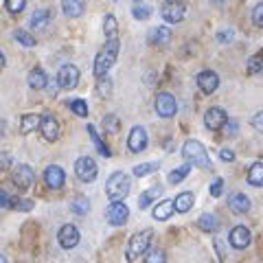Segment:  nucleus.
Returning a JSON list of instances; mask_svg holds the SVG:
<instances>
[{
  "label": "nucleus",
  "instance_id": "nucleus-1",
  "mask_svg": "<svg viewBox=\"0 0 263 263\" xmlns=\"http://www.w3.org/2000/svg\"><path fill=\"white\" fill-rule=\"evenodd\" d=\"M119 48H121L119 37L117 40H105V44H103L101 51L97 53L95 66H92V72H95L97 79L105 77V72H108L114 66V62H117V57H119Z\"/></svg>",
  "mask_w": 263,
  "mask_h": 263
},
{
  "label": "nucleus",
  "instance_id": "nucleus-2",
  "mask_svg": "<svg viewBox=\"0 0 263 263\" xmlns=\"http://www.w3.org/2000/svg\"><path fill=\"white\" fill-rule=\"evenodd\" d=\"M152 239H154V230H152V228H145V230H141V233L132 235L129 241H127V248H125V259H127V261L141 259L143 254L149 250Z\"/></svg>",
  "mask_w": 263,
  "mask_h": 263
},
{
  "label": "nucleus",
  "instance_id": "nucleus-3",
  "mask_svg": "<svg viewBox=\"0 0 263 263\" xmlns=\"http://www.w3.org/2000/svg\"><path fill=\"white\" fill-rule=\"evenodd\" d=\"M105 193L112 202H123V197H127L129 193V178L123 171H114L105 182Z\"/></svg>",
  "mask_w": 263,
  "mask_h": 263
},
{
  "label": "nucleus",
  "instance_id": "nucleus-4",
  "mask_svg": "<svg viewBox=\"0 0 263 263\" xmlns=\"http://www.w3.org/2000/svg\"><path fill=\"white\" fill-rule=\"evenodd\" d=\"M182 156L189 164H195V167H202V169H209L211 167V160H209V154L204 149V145L200 141H186L182 147Z\"/></svg>",
  "mask_w": 263,
  "mask_h": 263
},
{
  "label": "nucleus",
  "instance_id": "nucleus-5",
  "mask_svg": "<svg viewBox=\"0 0 263 263\" xmlns=\"http://www.w3.org/2000/svg\"><path fill=\"white\" fill-rule=\"evenodd\" d=\"M160 13H162V18L167 20L169 24H178V22L184 20L186 7H184L182 0H164Z\"/></svg>",
  "mask_w": 263,
  "mask_h": 263
},
{
  "label": "nucleus",
  "instance_id": "nucleus-6",
  "mask_svg": "<svg viewBox=\"0 0 263 263\" xmlns=\"http://www.w3.org/2000/svg\"><path fill=\"white\" fill-rule=\"evenodd\" d=\"M75 174H77V178L81 180V182H95L97 174H99V167L90 156H81V158L75 162Z\"/></svg>",
  "mask_w": 263,
  "mask_h": 263
},
{
  "label": "nucleus",
  "instance_id": "nucleus-7",
  "mask_svg": "<svg viewBox=\"0 0 263 263\" xmlns=\"http://www.w3.org/2000/svg\"><path fill=\"white\" fill-rule=\"evenodd\" d=\"M156 112H158V117H162V119H171L178 112L176 97L169 92H160L156 97Z\"/></svg>",
  "mask_w": 263,
  "mask_h": 263
},
{
  "label": "nucleus",
  "instance_id": "nucleus-8",
  "mask_svg": "<svg viewBox=\"0 0 263 263\" xmlns=\"http://www.w3.org/2000/svg\"><path fill=\"white\" fill-rule=\"evenodd\" d=\"M13 184L20 189V191H27V189L33 186V182H35V174H33V169L29 167V164H18V167L13 169Z\"/></svg>",
  "mask_w": 263,
  "mask_h": 263
},
{
  "label": "nucleus",
  "instance_id": "nucleus-9",
  "mask_svg": "<svg viewBox=\"0 0 263 263\" xmlns=\"http://www.w3.org/2000/svg\"><path fill=\"white\" fill-rule=\"evenodd\" d=\"M57 84L66 90H72L79 84V68L72 64H64L60 68V72H57Z\"/></svg>",
  "mask_w": 263,
  "mask_h": 263
},
{
  "label": "nucleus",
  "instance_id": "nucleus-10",
  "mask_svg": "<svg viewBox=\"0 0 263 263\" xmlns=\"http://www.w3.org/2000/svg\"><path fill=\"white\" fill-rule=\"evenodd\" d=\"M79 239H81L79 228L72 226V224H64L60 228V233H57V241H60V246H62V248H66V250L75 248V246L79 243Z\"/></svg>",
  "mask_w": 263,
  "mask_h": 263
},
{
  "label": "nucleus",
  "instance_id": "nucleus-11",
  "mask_svg": "<svg viewBox=\"0 0 263 263\" xmlns=\"http://www.w3.org/2000/svg\"><path fill=\"white\" fill-rule=\"evenodd\" d=\"M105 217H108V221L112 226H123L129 217V209L125 202H112L108 211H105Z\"/></svg>",
  "mask_w": 263,
  "mask_h": 263
},
{
  "label": "nucleus",
  "instance_id": "nucleus-12",
  "mask_svg": "<svg viewBox=\"0 0 263 263\" xmlns=\"http://www.w3.org/2000/svg\"><path fill=\"white\" fill-rule=\"evenodd\" d=\"M127 147H129V152H134V154H141L147 149V132L143 125H134L129 129Z\"/></svg>",
  "mask_w": 263,
  "mask_h": 263
},
{
  "label": "nucleus",
  "instance_id": "nucleus-13",
  "mask_svg": "<svg viewBox=\"0 0 263 263\" xmlns=\"http://www.w3.org/2000/svg\"><path fill=\"white\" fill-rule=\"evenodd\" d=\"M204 125H206L209 129H213V132H217V129H221L224 125H228V114H226V110H221V108H209L206 114H204Z\"/></svg>",
  "mask_w": 263,
  "mask_h": 263
},
{
  "label": "nucleus",
  "instance_id": "nucleus-14",
  "mask_svg": "<svg viewBox=\"0 0 263 263\" xmlns=\"http://www.w3.org/2000/svg\"><path fill=\"white\" fill-rule=\"evenodd\" d=\"M44 182H46L48 189H53V191L64 186L66 174H64V169L60 167V164H48L46 171H44Z\"/></svg>",
  "mask_w": 263,
  "mask_h": 263
},
{
  "label": "nucleus",
  "instance_id": "nucleus-15",
  "mask_svg": "<svg viewBox=\"0 0 263 263\" xmlns=\"http://www.w3.org/2000/svg\"><path fill=\"white\" fill-rule=\"evenodd\" d=\"M228 241H230L233 248L243 250V248H248V246H250L252 235H250V230L246 226H235L233 230H230V235H228Z\"/></svg>",
  "mask_w": 263,
  "mask_h": 263
},
{
  "label": "nucleus",
  "instance_id": "nucleus-16",
  "mask_svg": "<svg viewBox=\"0 0 263 263\" xmlns=\"http://www.w3.org/2000/svg\"><path fill=\"white\" fill-rule=\"evenodd\" d=\"M197 86H200L204 95H213L219 88V75L215 70H202L197 75Z\"/></svg>",
  "mask_w": 263,
  "mask_h": 263
},
{
  "label": "nucleus",
  "instance_id": "nucleus-17",
  "mask_svg": "<svg viewBox=\"0 0 263 263\" xmlns=\"http://www.w3.org/2000/svg\"><path fill=\"white\" fill-rule=\"evenodd\" d=\"M40 132H42V136L48 143H55L57 138H60V123H57L55 117L46 114V117H42V127H40Z\"/></svg>",
  "mask_w": 263,
  "mask_h": 263
},
{
  "label": "nucleus",
  "instance_id": "nucleus-18",
  "mask_svg": "<svg viewBox=\"0 0 263 263\" xmlns=\"http://www.w3.org/2000/svg\"><path fill=\"white\" fill-rule=\"evenodd\" d=\"M171 31L167 27H156L152 29L149 33H147V42H149L152 46H164V44H169L171 42Z\"/></svg>",
  "mask_w": 263,
  "mask_h": 263
},
{
  "label": "nucleus",
  "instance_id": "nucleus-19",
  "mask_svg": "<svg viewBox=\"0 0 263 263\" xmlns=\"http://www.w3.org/2000/svg\"><path fill=\"white\" fill-rule=\"evenodd\" d=\"M176 213V204H174V200H162V202H158L154 206V219H158V221H164V219H169L171 215Z\"/></svg>",
  "mask_w": 263,
  "mask_h": 263
},
{
  "label": "nucleus",
  "instance_id": "nucleus-20",
  "mask_svg": "<svg viewBox=\"0 0 263 263\" xmlns=\"http://www.w3.org/2000/svg\"><path fill=\"white\" fill-rule=\"evenodd\" d=\"M228 204H230V209H233L235 213H239V215H243V213H248L250 211V197L248 195H243V193H233L228 197Z\"/></svg>",
  "mask_w": 263,
  "mask_h": 263
},
{
  "label": "nucleus",
  "instance_id": "nucleus-21",
  "mask_svg": "<svg viewBox=\"0 0 263 263\" xmlns=\"http://www.w3.org/2000/svg\"><path fill=\"white\" fill-rule=\"evenodd\" d=\"M62 11L68 18H79L86 11V0H62Z\"/></svg>",
  "mask_w": 263,
  "mask_h": 263
},
{
  "label": "nucleus",
  "instance_id": "nucleus-22",
  "mask_svg": "<svg viewBox=\"0 0 263 263\" xmlns=\"http://www.w3.org/2000/svg\"><path fill=\"white\" fill-rule=\"evenodd\" d=\"M37 127H42V117H37V114H24L20 119V134L27 136Z\"/></svg>",
  "mask_w": 263,
  "mask_h": 263
},
{
  "label": "nucleus",
  "instance_id": "nucleus-23",
  "mask_svg": "<svg viewBox=\"0 0 263 263\" xmlns=\"http://www.w3.org/2000/svg\"><path fill=\"white\" fill-rule=\"evenodd\" d=\"M27 84L33 88V90H44L48 86V77L42 68H33L27 77Z\"/></svg>",
  "mask_w": 263,
  "mask_h": 263
},
{
  "label": "nucleus",
  "instance_id": "nucleus-24",
  "mask_svg": "<svg viewBox=\"0 0 263 263\" xmlns=\"http://www.w3.org/2000/svg\"><path fill=\"white\" fill-rule=\"evenodd\" d=\"M174 204H176V211H178V213H189V211H191V206L195 204V195H193L191 191L178 193L176 200H174Z\"/></svg>",
  "mask_w": 263,
  "mask_h": 263
},
{
  "label": "nucleus",
  "instance_id": "nucleus-25",
  "mask_svg": "<svg viewBox=\"0 0 263 263\" xmlns=\"http://www.w3.org/2000/svg\"><path fill=\"white\" fill-rule=\"evenodd\" d=\"M246 180H248V184H252V186H263V162L250 164L248 174H246Z\"/></svg>",
  "mask_w": 263,
  "mask_h": 263
},
{
  "label": "nucleus",
  "instance_id": "nucleus-26",
  "mask_svg": "<svg viewBox=\"0 0 263 263\" xmlns=\"http://www.w3.org/2000/svg\"><path fill=\"white\" fill-rule=\"evenodd\" d=\"M86 129H88L90 138H92V143H95V147H97V152L101 154L103 158H110V156H112V152H110V147H108V145H105V143L101 141V136L97 134V127H95V125H88Z\"/></svg>",
  "mask_w": 263,
  "mask_h": 263
},
{
  "label": "nucleus",
  "instance_id": "nucleus-27",
  "mask_svg": "<svg viewBox=\"0 0 263 263\" xmlns=\"http://www.w3.org/2000/svg\"><path fill=\"white\" fill-rule=\"evenodd\" d=\"M197 226H200V230H204V233H215L219 228V221L213 213H204V215H200V219H197Z\"/></svg>",
  "mask_w": 263,
  "mask_h": 263
},
{
  "label": "nucleus",
  "instance_id": "nucleus-28",
  "mask_svg": "<svg viewBox=\"0 0 263 263\" xmlns=\"http://www.w3.org/2000/svg\"><path fill=\"white\" fill-rule=\"evenodd\" d=\"M103 33H105V37L108 40H117L119 37V22H117V18H114L112 13H108L103 18Z\"/></svg>",
  "mask_w": 263,
  "mask_h": 263
},
{
  "label": "nucleus",
  "instance_id": "nucleus-29",
  "mask_svg": "<svg viewBox=\"0 0 263 263\" xmlns=\"http://www.w3.org/2000/svg\"><path fill=\"white\" fill-rule=\"evenodd\" d=\"M48 20H51V11H48V9H37L35 13L31 15V27L37 29V31H42L48 24Z\"/></svg>",
  "mask_w": 263,
  "mask_h": 263
},
{
  "label": "nucleus",
  "instance_id": "nucleus-30",
  "mask_svg": "<svg viewBox=\"0 0 263 263\" xmlns=\"http://www.w3.org/2000/svg\"><path fill=\"white\" fill-rule=\"evenodd\" d=\"M158 195H160V186H152V189H147V191H143L141 197H138V209H141V211L147 209Z\"/></svg>",
  "mask_w": 263,
  "mask_h": 263
},
{
  "label": "nucleus",
  "instance_id": "nucleus-31",
  "mask_svg": "<svg viewBox=\"0 0 263 263\" xmlns=\"http://www.w3.org/2000/svg\"><path fill=\"white\" fill-rule=\"evenodd\" d=\"M189 174H191V164H180V167L178 169H174V171H171V174H169V184H178V182H182V180L189 176Z\"/></svg>",
  "mask_w": 263,
  "mask_h": 263
},
{
  "label": "nucleus",
  "instance_id": "nucleus-32",
  "mask_svg": "<svg viewBox=\"0 0 263 263\" xmlns=\"http://www.w3.org/2000/svg\"><path fill=\"white\" fill-rule=\"evenodd\" d=\"M70 209H72L75 215H86V213L90 211V200L84 197V195H79V197H75V200L70 202Z\"/></svg>",
  "mask_w": 263,
  "mask_h": 263
},
{
  "label": "nucleus",
  "instance_id": "nucleus-33",
  "mask_svg": "<svg viewBox=\"0 0 263 263\" xmlns=\"http://www.w3.org/2000/svg\"><path fill=\"white\" fill-rule=\"evenodd\" d=\"M160 169V162H145V164H136L134 169V176L136 178H145V176H149V174H154V171H158Z\"/></svg>",
  "mask_w": 263,
  "mask_h": 263
},
{
  "label": "nucleus",
  "instance_id": "nucleus-34",
  "mask_svg": "<svg viewBox=\"0 0 263 263\" xmlns=\"http://www.w3.org/2000/svg\"><path fill=\"white\" fill-rule=\"evenodd\" d=\"M13 37H15V42H20V44L29 46V48H33V46L37 44V40L33 37L29 31H24V29H15V31H13Z\"/></svg>",
  "mask_w": 263,
  "mask_h": 263
},
{
  "label": "nucleus",
  "instance_id": "nucleus-35",
  "mask_svg": "<svg viewBox=\"0 0 263 263\" xmlns=\"http://www.w3.org/2000/svg\"><path fill=\"white\" fill-rule=\"evenodd\" d=\"M101 125H103V129L108 132V134H117V132L121 129V121H119L117 114H105Z\"/></svg>",
  "mask_w": 263,
  "mask_h": 263
},
{
  "label": "nucleus",
  "instance_id": "nucleus-36",
  "mask_svg": "<svg viewBox=\"0 0 263 263\" xmlns=\"http://www.w3.org/2000/svg\"><path fill=\"white\" fill-rule=\"evenodd\" d=\"M68 108L77 114V117H88V103L84 99H70L68 101Z\"/></svg>",
  "mask_w": 263,
  "mask_h": 263
},
{
  "label": "nucleus",
  "instance_id": "nucleus-37",
  "mask_svg": "<svg viewBox=\"0 0 263 263\" xmlns=\"http://www.w3.org/2000/svg\"><path fill=\"white\" fill-rule=\"evenodd\" d=\"M261 70H263V55L257 53L248 60V75H259Z\"/></svg>",
  "mask_w": 263,
  "mask_h": 263
},
{
  "label": "nucleus",
  "instance_id": "nucleus-38",
  "mask_svg": "<svg viewBox=\"0 0 263 263\" xmlns=\"http://www.w3.org/2000/svg\"><path fill=\"white\" fill-rule=\"evenodd\" d=\"M110 92H112V81H110V77L97 79V95L105 99V97H110Z\"/></svg>",
  "mask_w": 263,
  "mask_h": 263
},
{
  "label": "nucleus",
  "instance_id": "nucleus-39",
  "mask_svg": "<svg viewBox=\"0 0 263 263\" xmlns=\"http://www.w3.org/2000/svg\"><path fill=\"white\" fill-rule=\"evenodd\" d=\"M145 263H167V254H164V250L156 248V250H152V252H147Z\"/></svg>",
  "mask_w": 263,
  "mask_h": 263
},
{
  "label": "nucleus",
  "instance_id": "nucleus-40",
  "mask_svg": "<svg viewBox=\"0 0 263 263\" xmlns=\"http://www.w3.org/2000/svg\"><path fill=\"white\" fill-rule=\"evenodd\" d=\"M5 7L9 13H22L24 7H27V0H5Z\"/></svg>",
  "mask_w": 263,
  "mask_h": 263
},
{
  "label": "nucleus",
  "instance_id": "nucleus-41",
  "mask_svg": "<svg viewBox=\"0 0 263 263\" xmlns=\"http://www.w3.org/2000/svg\"><path fill=\"white\" fill-rule=\"evenodd\" d=\"M132 13H134V18L136 20H147L152 15V9L147 5H136L134 9H132Z\"/></svg>",
  "mask_w": 263,
  "mask_h": 263
},
{
  "label": "nucleus",
  "instance_id": "nucleus-42",
  "mask_svg": "<svg viewBox=\"0 0 263 263\" xmlns=\"http://www.w3.org/2000/svg\"><path fill=\"white\" fill-rule=\"evenodd\" d=\"M252 22H254V27L263 29V3L254 5V9H252Z\"/></svg>",
  "mask_w": 263,
  "mask_h": 263
},
{
  "label": "nucleus",
  "instance_id": "nucleus-43",
  "mask_svg": "<svg viewBox=\"0 0 263 263\" xmlns=\"http://www.w3.org/2000/svg\"><path fill=\"white\" fill-rule=\"evenodd\" d=\"M233 40H235V31L233 29H224V31L217 33V42H221V44H228V42H233Z\"/></svg>",
  "mask_w": 263,
  "mask_h": 263
},
{
  "label": "nucleus",
  "instance_id": "nucleus-44",
  "mask_svg": "<svg viewBox=\"0 0 263 263\" xmlns=\"http://www.w3.org/2000/svg\"><path fill=\"white\" fill-rule=\"evenodd\" d=\"M221 191H224V180L215 178V180H213V184H211V195H213V197H219Z\"/></svg>",
  "mask_w": 263,
  "mask_h": 263
},
{
  "label": "nucleus",
  "instance_id": "nucleus-45",
  "mask_svg": "<svg viewBox=\"0 0 263 263\" xmlns=\"http://www.w3.org/2000/svg\"><path fill=\"white\" fill-rule=\"evenodd\" d=\"M250 123H252V127H254V129H257V132H261V134H263V110L254 114Z\"/></svg>",
  "mask_w": 263,
  "mask_h": 263
},
{
  "label": "nucleus",
  "instance_id": "nucleus-46",
  "mask_svg": "<svg viewBox=\"0 0 263 263\" xmlns=\"http://www.w3.org/2000/svg\"><path fill=\"white\" fill-rule=\"evenodd\" d=\"M13 202L15 200H11V195L7 193V191L0 193V206H3V209H13Z\"/></svg>",
  "mask_w": 263,
  "mask_h": 263
},
{
  "label": "nucleus",
  "instance_id": "nucleus-47",
  "mask_svg": "<svg viewBox=\"0 0 263 263\" xmlns=\"http://www.w3.org/2000/svg\"><path fill=\"white\" fill-rule=\"evenodd\" d=\"M13 209H18V211H31L33 209V202L31 200H15L13 202Z\"/></svg>",
  "mask_w": 263,
  "mask_h": 263
},
{
  "label": "nucleus",
  "instance_id": "nucleus-48",
  "mask_svg": "<svg viewBox=\"0 0 263 263\" xmlns=\"http://www.w3.org/2000/svg\"><path fill=\"white\" fill-rule=\"evenodd\" d=\"M219 158L224 160V162H233L235 160V152L233 149H221L219 152Z\"/></svg>",
  "mask_w": 263,
  "mask_h": 263
},
{
  "label": "nucleus",
  "instance_id": "nucleus-49",
  "mask_svg": "<svg viewBox=\"0 0 263 263\" xmlns=\"http://www.w3.org/2000/svg\"><path fill=\"white\" fill-rule=\"evenodd\" d=\"M226 134H228V136H235V134H237V121H230V123H228Z\"/></svg>",
  "mask_w": 263,
  "mask_h": 263
},
{
  "label": "nucleus",
  "instance_id": "nucleus-50",
  "mask_svg": "<svg viewBox=\"0 0 263 263\" xmlns=\"http://www.w3.org/2000/svg\"><path fill=\"white\" fill-rule=\"evenodd\" d=\"M0 164H3V169H9V164H11V156H9V154H3V160H0Z\"/></svg>",
  "mask_w": 263,
  "mask_h": 263
},
{
  "label": "nucleus",
  "instance_id": "nucleus-51",
  "mask_svg": "<svg viewBox=\"0 0 263 263\" xmlns=\"http://www.w3.org/2000/svg\"><path fill=\"white\" fill-rule=\"evenodd\" d=\"M7 64V57H5V53H0V66H5Z\"/></svg>",
  "mask_w": 263,
  "mask_h": 263
},
{
  "label": "nucleus",
  "instance_id": "nucleus-52",
  "mask_svg": "<svg viewBox=\"0 0 263 263\" xmlns=\"http://www.w3.org/2000/svg\"><path fill=\"white\" fill-rule=\"evenodd\" d=\"M211 3H213V5H221V3H224V0H211Z\"/></svg>",
  "mask_w": 263,
  "mask_h": 263
}]
</instances>
